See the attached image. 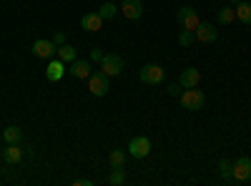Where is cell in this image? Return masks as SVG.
<instances>
[{"instance_id": "obj_1", "label": "cell", "mask_w": 251, "mask_h": 186, "mask_svg": "<svg viewBox=\"0 0 251 186\" xmlns=\"http://www.w3.org/2000/svg\"><path fill=\"white\" fill-rule=\"evenodd\" d=\"M181 106L186 111H201L206 106V96L201 88H183L181 91Z\"/></svg>"}, {"instance_id": "obj_2", "label": "cell", "mask_w": 251, "mask_h": 186, "mask_svg": "<svg viewBox=\"0 0 251 186\" xmlns=\"http://www.w3.org/2000/svg\"><path fill=\"white\" fill-rule=\"evenodd\" d=\"M138 78L143 80L146 86H161L163 80H166V71L158 66V63H146L138 73Z\"/></svg>"}, {"instance_id": "obj_3", "label": "cell", "mask_w": 251, "mask_h": 186, "mask_svg": "<svg viewBox=\"0 0 251 186\" xmlns=\"http://www.w3.org/2000/svg\"><path fill=\"white\" fill-rule=\"evenodd\" d=\"M100 71L106 73L108 78L121 76V71H123V58H121L118 53H108V55H103V58H100Z\"/></svg>"}, {"instance_id": "obj_4", "label": "cell", "mask_w": 251, "mask_h": 186, "mask_svg": "<svg viewBox=\"0 0 251 186\" xmlns=\"http://www.w3.org/2000/svg\"><path fill=\"white\" fill-rule=\"evenodd\" d=\"M199 13H196V8H191V5H186V8H181L178 10V26L183 28V30H196L199 28Z\"/></svg>"}, {"instance_id": "obj_5", "label": "cell", "mask_w": 251, "mask_h": 186, "mask_svg": "<svg viewBox=\"0 0 251 186\" xmlns=\"http://www.w3.org/2000/svg\"><path fill=\"white\" fill-rule=\"evenodd\" d=\"M108 76L103 73V71H98V73H91V78H88V91L93 93V96H106L108 93Z\"/></svg>"}, {"instance_id": "obj_6", "label": "cell", "mask_w": 251, "mask_h": 186, "mask_svg": "<svg viewBox=\"0 0 251 186\" xmlns=\"http://www.w3.org/2000/svg\"><path fill=\"white\" fill-rule=\"evenodd\" d=\"M128 154L133 156V159H146L151 154V141L146 138V136H136V138H131V143H128Z\"/></svg>"}, {"instance_id": "obj_7", "label": "cell", "mask_w": 251, "mask_h": 186, "mask_svg": "<svg viewBox=\"0 0 251 186\" xmlns=\"http://www.w3.org/2000/svg\"><path fill=\"white\" fill-rule=\"evenodd\" d=\"M118 10L123 13L126 20H138L143 15V3L141 0H123V3L118 5Z\"/></svg>"}, {"instance_id": "obj_8", "label": "cell", "mask_w": 251, "mask_h": 186, "mask_svg": "<svg viewBox=\"0 0 251 186\" xmlns=\"http://www.w3.org/2000/svg\"><path fill=\"white\" fill-rule=\"evenodd\" d=\"M251 179V159L241 156L239 161H234V181H249Z\"/></svg>"}, {"instance_id": "obj_9", "label": "cell", "mask_w": 251, "mask_h": 186, "mask_svg": "<svg viewBox=\"0 0 251 186\" xmlns=\"http://www.w3.org/2000/svg\"><path fill=\"white\" fill-rule=\"evenodd\" d=\"M194 35L201 40V43H214V40L219 38V30L211 23H199V28L194 30Z\"/></svg>"}, {"instance_id": "obj_10", "label": "cell", "mask_w": 251, "mask_h": 186, "mask_svg": "<svg viewBox=\"0 0 251 186\" xmlns=\"http://www.w3.org/2000/svg\"><path fill=\"white\" fill-rule=\"evenodd\" d=\"M178 83H181V88H196L201 83V71L199 68H186L178 78Z\"/></svg>"}, {"instance_id": "obj_11", "label": "cell", "mask_w": 251, "mask_h": 186, "mask_svg": "<svg viewBox=\"0 0 251 186\" xmlns=\"http://www.w3.org/2000/svg\"><path fill=\"white\" fill-rule=\"evenodd\" d=\"M55 51L58 48H55L53 40H43V38H40V40H35V43H33V55L35 58H50Z\"/></svg>"}, {"instance_id": "obj_12", "label": "cell", "mask_w": 251, "mask_h": 186, "mask_svg": "<svg viewBox=\"0 0 251 186\" xmlns=\"http://www.w3.org/2000/svg\"><path fill=\"white\" fill-rule=\"evenodd\" d=\"M63 73H66V63L58 58V60H50L48 68H46V78L50 80V83H58V80L63 78Z\"/></svg>"}, {"instance_id": "obj_13", "label": "cell", "mask_w": 251, "mask_h": 186, "mask_svg": "<svg viewBox=\"0 0 251 186\" xmlns=\"http://www.w3.org/2000/svg\"><path fill=\"white\" fill-rule=\"evenodd\" d=\"M80 26L86 28L88 33H98L100 28H103V18L98 15V13H86L80 18Z\"/></svg>"}, {"instance_id": "obj_14", "label": "cell", "mask_w": 251, "mask_h": 186, "mask_svg": "<svg viewBox=\"0 0 251 186\" xmlns=\"http://www.w3.org/2000/svg\"><path fill=\"white\" fill-rule=\"evenodd\" d=\"M3 159L5 163H20L23 161V149H20V143H8L3 149Z\"/></svg>"}, {"instance_id": "obj_15", "label": "cell", "mask_w": 251, "mask_h": 186, "mask_svg": "<svg viewBox=\"0 0 251 186\" xmlns=\"http://www.w3.org/2000/svg\"><path fill=\"white\" fill-rule=\"evenodd\" d=\"M71 73H73V78H91V63H88V60H73V63H71Z\"/></svg>"}, {"instance_id": "obj_16", "label": "cell", "mask_w": 251, "mask_h": 186, "mask_svg": "<svg viewBox=\"0 0 251 186\" xmlns=\"http://www.w3.org/2000/svg\"><path fill=\"white\" fill-rule=\"evenodd\" d=\"M216 18H219L221 26H228V23H234V20H236V10L228 8V5H221L219 13H216Z\"/></svg>"}, {"instance_id": "obj_17", "label": "cell", "mask_w": 251, "mask_h": 186, "mask_svg": "<svg viewBox=\"0 0 251 186\" xmlns=\"http://www.w3.org/2000/svg\"><path fill=\"white\" fill-rule=\"evenodd\" d=\"M234 10H236V18L241 20V23L251 26V3H244V0H241V3H239Z\"/></svg>"}, {"instance_id": "obj_18", "label": "cell", "mask_w": 251, "mask_h": 186, "mask_svg": "<svg viewBox=\"0 0 251 186\" xmlns=\"http://www.w3.org/2000/svg\"><path fill=\"white\" fill-rule=\"evenodd\" d=\"M219 174H221V179H226V181H234V161L221 159V161H219Z\"/></svg>"}, {"instance_id": "obj_19", "label": "cell", "mask_w": 251, "mask_h": 186, "mask_svg": "<svg viewBox=\"0 0 251 186\" xmlns=\"http://www.w3.org/2000/svg\"><path fill=\"white\" fill-rule=\"evenodd\" d=\"M58 58L63 60V63H73V60H75V48L68 46V43L58 46Z\"/></svg>"}, {"instance_id": "obj_20", "label": "cell", "mask_w": 251, "mask_h": 186, "mask_svg": "<svg viewBox=\"0 0 251 186\" xmlns=\"http://www.w3.org/2000/svg\"><path fill=\"white\" fill-rule=\"evenodd\" d=\"M3 138L5 143H20V138H23V131H20V126H8L3 131Z\"/></svg>"}, {"instance_id": "obj_21", "label": "cell", "mask_w": 251, "mask_h": 186, "mask_svg": "<svg viewBox=\"0 0 251 186\" xmlns=\"http://www.w3.org/2000/svg\"><path fill=\"white\" fill-rule=\"evenodd\" d=\"M108 184L111 186H123L126 184V169L123 166H113V171L108 176Z\"/></svg>"}, {"instance_id": "obj_22", "label": "cell", "mask_w": 251, "mask_h": 186, "mask_svg": "<svg viewBox=\"0 0 251 186\" xmlns=\"http://www.w3.org/2000/svg\"><path fill=\"white\" fill-rule=\"evenodd\" d=\"M116 13H118V5H113V3H103V5L98 8V15H100L103 20H111Z\"/></svg>"}, {"instance_id": "obj_23", "label": "cell", "mask_w": 251, "mask_h": 186, "mask_svg": "<svg viewBox=\"0 0 251 186\" xmlns=\"http://www.w3.org/2000/svg\"><path fill=\"white\" fill-rule=\"evenodd\" d=\"M123 161H126V154H123L121 149H113V151H111V156H108L111 169H113V166H123Z\"/></svg>"}, {"instance_id": "obj_24", "label": "cell", "mask_w": 251, "mask_h": 186, "mask_svg": "<svg viewBox=\"0 0 251 186\" xmlns=\"http://www.w3.org/2000/svg\"><path fill=\"white\" fill-rule=\"evenodd\" d=\"M194 38H196L194 30H183V28H181V33H178V43H181L183 48H188V46L194 43Z\"/></svg>"}, {"instance_id": "obj_25", "label": "cell", "mask_w": 251, "mask_h": 186, "mask_svg": "<svg viewBox=\"0 0 251 186\" xmlns=\"http://www.w3.org/2000/svg\"><path fill=\"white\" fill-rule=\"evenodd\" d=\"M53 43H55V46H63V43H66V35H63V33H55V35H53Z\"/></svg>"}, {"instance_id": "obj_26", "label": "cell", "mask_w": 251, "mask_h": 186, "mask_svg": "<svg viewBox=\"0 0 251 186\" xmlns=\"http://www.w3.org/2000/svg\"><path fill=\"white\" fill-rule=\"evenodd\" d=\"M73 186H93V181H91V179H75Z\"/></svg>"}, {"instance_id": "obj_27", "label": "cell", "mask_w": 251, "mask_h": 186, "mask_svg": "<svg viewBox=\"0 0 251 186\" xmlns=\"http://www.w3.org/2000/svg\"><path fill=\"white\" fill-rule=\"evenodd\" d=\"M169 93H171V96H178V93H181V83H174V86H169Z\"/></svg>"}, {"instance_id": "obj_28", "label": "cell", "mask_w": 251, "mask_h": 186, "mask_svg": "<svg viewBox=\"0 0 251 186\" xmlns=\"http://www.w3.org/2000/svg\"><path fill=\"white\" fill-rule=\"evenodd\" d=\"M91 58H93V60H98V63H100V58H103V53H100L98 48H93V53H91Z\"/></svg>"}, {"instance_id": "obj_29", "label": "cell", "mask_w": 251, "mask_h": 186, "mask_svg": "<svg viewBox=\"0 0 251 186\" xmlns=\"http://www.w3.org/2000/svg\"><path fill=\"white\" fill-rule=\"evenodd\" d=\"M231 3H234V5H239V3H241V0H231Z\"/></svg>"}]
</instances>
